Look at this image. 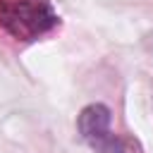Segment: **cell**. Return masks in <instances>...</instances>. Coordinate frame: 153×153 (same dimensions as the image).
Listing matches in <instances>:
<instances>
[{"instance_id": "7a4b0ae2", "label": "cell", "mask_w": 153, "mask_h": 153, "mask_svg": "<svg viewBox=\"0 0 153 153\" xmlns=\"http://www.w3.org/2000/svg\"><path fill=\"white\" fill-rule=\"evenodd\" d=\"M81 139L96 153H124L122 139L110 129V110L103 103H91L79 112L76 120Z\"/></svg>"}, {"instance_id": "6da1fadb", "label": "cell", "mask_w": 153, "mask_h": 153, "mask_svg": "<svg viewBox=\"0 0 153 153\" xmlns=\"http://www.w3.org/2000/svg\"><path fill=\"white\" fill-rule=\"evenodd\" d=\"M57 24L48 0H0V26L22 41H36Z\"/></svg>"}]
</instances>
